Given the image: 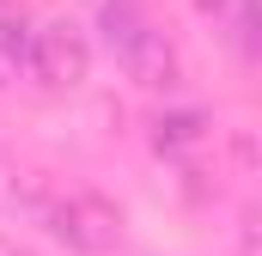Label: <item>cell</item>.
I'll use <instances>...</instances> for the list:
<instances>
[{"label": "cell", "instance_id": "cell-1", "mask_svg": "<svg viewBox=\"0 0 262 256\" xmlns=\"http://www.w3.org/2000/svg\"><path fill=\"white\" fill-rule=\"evenodd\" d=\"M49 232L79 256H104V250H116V238H122V214H116V201H104L98 189H73V195H61L49 207Z\"/></svg>", "mask_w": 262, "mask_h": 256}, {"label": "cell", "instance_id": "cell-5", "mask_svg": "<svg viewBox=\"0 0 262 256\" xmlns=\"http://www.w3.org/2000/svg\"><path fill=\"white\" fill-rule=\"evenodd\" d=\"M201 134H207V122H201L195 110H171V116H159V122H152L159 153H189V146H201Z\"/></svg>", "mask_w": 262, "mask_h": 256}, {"label": "cell", "instance_id": "cell-7", "mask_svg": "<svg viewBox=\"0 0 262 256\" xmlns=\"http://www.w3.org/2000/svg\"><path fill=\"white\" fill-rule=\"evenodd\" d=\"M195 6H201V12H220V6H226V0H195Z\"/></svg>", "mask_w": 262, "mask_h": 256}, {"label": "cell", "instance_id": "cell-2", "mask_svg": "<svg viewBox=\"0 0 262 256\" xmlns=\"http://www.w3.org/2000/svg\"><path fill=\"white\" fill-rule=\"evenodd\" d=\"M25 67H31V79H43V86H79L85 79V43H79V31L73 25H43V31H31V49H25Z\"/></svg>", "mask_w": 262, "mask_h": 256}, {"label": "cell", "instance_id": "cell-4", "mask_svg": "<svg viewBox=\"0 0 262 256\" xmlns=\"http://www.w3.org/2000/svg\"><path fill=\"white\" fill-rule=\"evenodd\" d=\"M98 25H104V43H110V49H128V43L146 31V25H152V18L140 12V0H104Z\"/></svg>", "mask_w": 262, "mask_h": 256}, {"label": "cell", "instance_id": "cell-6", "mask_svg": "<svg viewBox=\"0 0 262 256\" xmlns=\"http://www.w3.org/2000/svg\"><path fill=\"white\" fill-rule=\"evenodd\" d=\"M25 49H31V25L18 12H0V73H18Z\"/></svg>", "mask_w": 262, "mask_h": 256}, {"label": "cell", "instance_id": "cell-8", "mask_svg": "<svg viewBox=\"0 0 262 256\" xmlns=\"http://www.w3.org/2000/svg\"><path fill=\"white\" fill-rule=\"evenodd\" d=\"M0 256H18V250H6V244H0Z\"/></svg>", "mask_w": 262, "mask_h": 256}, {"label": "cell", "instance_id": "cell-3", "mask_svg": "<svg viewBox=\"0 0 262 256\" xmlns=\"http://www.w3.org/2000/svg\"><path fill=\"white\" fill-rule=\"evenodd\" d=\"M116 55H122V67H128V79H140V86H171V79H177V49L165 43L159 25H146L128 49H116Z\"/></svg>", "mask_w": 262, "mask_h": 256}]
</instances>
